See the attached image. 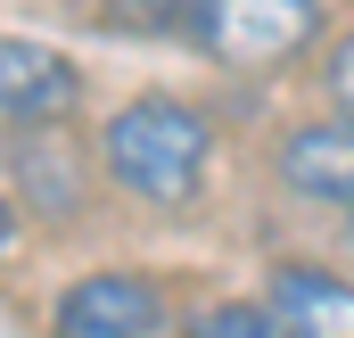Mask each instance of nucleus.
I'll return each instance as SVG.
<instances>
[{
    "mask_svg": "<svg viewBox=\"0 0 354 338\" xmlns=\"http://www.w3.org/2000/svg\"><path fill=\"white\" fill-rule=\"evenodd\" d=\"M99 149H107V173H115L132 198L181 206V198L198 190L206 157H214V124H206V107H189L174 91H140V99H124V107L107 116Z\"/></svg>",
    "mask_w": 354,
    "mask_h": 338,
    "instance_id": "nucleus-1",
    "label": "nucleus"
},
{
    "mask_svg": "<svg viewBox=\"0 0 354 338\" xmlns=\"http://www.w3.org/2000/svg\"><path fill=\"white\" fill-rule=\"evenodd\" d=\"M189 42L239 75H264V66H288L322 42L330 8L322 0H189Z\"/></svg>",
    "mask_w": 354,
    "mask_h": 338,
    "instance_id": "nucleus-2",
    "label": "nucleus"
},
{
    "mask_svg": "<svg viewBox=\"0 0 354 338\" xmlns=\"http://www.w3.org/2000/svg\"><path fill=\"white\" fill-rule=\"evenodd\" d=\"M165 322V289L140 272H83L58 289L50 338H157Z\"/></svg>",
    "mask_w": 354,
    "mask_h": 338,
    "instance_id": "nucleus-3",
    "label": "nucleus"
},
{
    "mask_svg": "<svg viewBox=\"0 0 354 338\" xmlns=\"http://www.w3.org/2000/svg\"><path fill=\"white\" fill-rule=\"evenodd\" d=\"M83 107V66L58 58L50 42H25V33H0V124H25V132H50Z\"/></svg>",
    "mask_w": 354,
    "mask_h": 338,
    "instance_id": "nucleus-4",
    "label": "nucleus"
},
{
    "mask_svg": "<svg viewBox=\"0 0 354 338\" xmlns=\"http://www.w3.org/2000/svg\"><path fill=\"white\" fill-rule=\"evenodd\" d=\"M264 305L288 322V338H354V281H338V272L280 264Z\"/></svg>",
    "mask_w": 354,
    "mask_h": 338,
    "instance_id": "nucleus-5",
    "label": "nucleus"
},
{
    "mask_svg": "<svg viewBox=\"0 0 354 338\" xmlns=\"http://www.w3.org/2000/svg\"><path fill=\"white\" fill-rule=\"evenodd\" d=\"M280 181L322 198V206H354V124L330 116V124H305L288 149H280Z\"/></svg>",
    "mask_w": 354,
    "mask_h": 338,
    "instance_id": "nucleus-6",
    "label": "nucleus"
},
{
    "mask_svg": "<svg viewBox=\"0 0 354 338\" xmlns=\"http://www.w3.org/2000/svg\"><path fill=\"white\" fill-rule=\"evenodd\" d=\"M181 338H288V322L272 305H256V297H231V305H206Z\"/></svg>",
    "mask_w": 354,
    "mask_h": 338,
    "instance_id": "nucleus-7",
    "label": "nucleus"
},
{
    "mask_svg": "<svg viewBox=\"0 0 354 338\" xmlns=\"http://www.w3.org/2000/svg\"><path fill=\"white\" fill-rule=\"evenodd\" d=\"M330 99H338V116L354 124V33L330 50Z\"/></svg>",
    "mask_w": 354,
    "mask_h": 338,
    "instance_id": "nucleus-8",
    "label": "nucleus"
},
{
    "mask_svg": "<svg viewBox=\"0 0 354 338\" xmlns=\"http://www.w3.org/2000/svg\"><path fill=\"white\" fill-rule=\"evenodd\" d=\"M8 231H17V215H8V198H0V248H8Z\"/></svg>",
    "mask_w": 354,
    "mask_h": 338,
    "instance_id": "nucleus-9",
    "label": "nucleus"
}]
</instances>
